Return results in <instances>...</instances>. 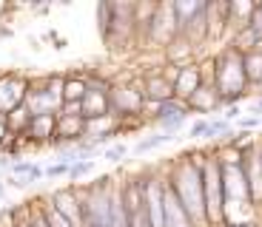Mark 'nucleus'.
<instances>
[{
	"label": "nucleus",
	"mask_w": 262,
	"mask_h": 227,
	"mask_svg": "<svg viewBox=\"0 0 262 227\" xmlns=\"http://www.w3.org/2000/svg\"><path fill=\"white\" fill-rule=\"evenodd\" d=\"M203 156H194V159H185L174 173H171V188L177 190L180 201L185 205L194 227L203 221V227H208V213H205V188H203Z\"/></svg>",
	"instance_id": "1"
},
{
	"label": "nucleus",
	"mask_w": 262,
	"mask_h": 227,
	"mask_svg": "<svg viewBox=\"0 0 262 227\" xmlns=\"http://www.w3.org/2000/svg\"><path fill=\"white\" fill-rule=\"evenodd\" d=\"M248 74H245V54L236 52L231 45L225 54L216 57V77H214V88L220 91V99L223 105H236L239 99L248 94Z\"/></svg>",
	"instance_id": "2"
},
{
	"label": "nucleus",
	"mask_w": 262,
	"mask_h": 227,
	"mask_svg": "<svg viewBox=\"0 0 262 227\" xmlns=\"http://www.w3.org/2000/svg\"><path fill=\"white\" fill-rule=\"evenodd\" d=\"M203 188H205V213H208V227H220L225 221L223 159H205V165H203Z\"/></svg>",
	"instance_id": "3"
},
{
	"label": "nucleus",
	"mask_w": 262,
	"mask_h": 227,
	"mask_svg": "<svg viewBox=\"0 0 262 227\" xmlns=\"http://www.w3.org/2000/svg\"><path fill=\"white\" fill-rule=\"evenodd\" d=\"M52 208H57L74 227H89L85 224V199H77L72 188L57 190V193L52 196Z\"/></svg>",
	"instance_id": "4"
},
{
	"label": "nucleus",
	"mask_w": 262,
	"mask_h": 227,
	"mask_svg": "<svg viewBox=\"0 0 262 227\" xmlns=\"http://www.w3.org/2000/svg\"><path fill=\"white\" fill-rule=\"evenodd\" d=\"M200 88H203V71H200L196 65H180L177 77H174V91H177V97H183V103H188Z\"/></svg>",
	"instance_id": "5"
},
{
	"label": "nucleus",
	"mask_w": 262,
	"mask_h": 227,
	"mask_svg": "<svg viewBox=\"0 0 262 227\" xmlns=\"http://www.w3.org/2000/svg\"><path fill=\"white\" fill-rule=\"evenodd\" d=\"M243 168H245V176H248L251 201H254V205H262V154L256 148L243 156Z\"/></svg>",
	"instance_id": "6"
},
{
	"label": "nucleus",
	"mask_w": 262,
	"mask_h": 227,
	"mask_svg": "<svg viewBox=\"0 0 262 227\" xmlns=\"http://www.w3.org/2000/svg\"><path fill=\"white\" fill-rule=\"evenodd\" d=\"M191 111H200V114H211L214 108H223V99H220V91L214 88V83H205L203 88L196 91L194 97L188 99Z\"/></svg>",
	"instance_id": "7"
},
{
	"label": "nucleus",
	"mask_w": 262,
	"mask_h": 227,
	"mask_svg": "<svg viewBox=\"0 0 262 227\" xmlns=\"http://www.w3.org/2000/svg\"><path fill=\"white\" fill-rule=\"evenodd\" d=\"M145 99H154V105H163V103H171V99L177 97V91H174V83L171 80H165L163 74H157V77H151L148 83H145Z\"/></svg>",
	"instance_id": "8"
},
{
	"label": "nucleus",
	"mask_w": 262,
	"mask_h": 227,
	"mask_svg": "<svg viewBox=\"0 0 262 227\" xmlns=\"http://www.w3.org/2000/svg\"><path fill=\"white\" fill-rule=\"evenodd\" d=\"M26 136L40 139V142H46L49 136H57V117H54V114H46V117H32Z\"/></svg>",
	"instance_id": "9"
},
{
	"label": "nucleus",
	"mask_w": 262,
	"mask_h": 227,
	"mask_svg": "<svg viewBox=\"0 0 262 227\" xmlns=\"http://www.w3.org/2000/svg\"><path fill=\"white\" fill-rule=\"evenodd\" d=\"M85 94H89V80L69 77L63 83V99H66V103H83Z\"/></svg>",
	"instance_id": "10"
},
{
	"label": "nucleus",
	"mask_w": 262,
	"mask_h": 227,
	"mask_svg": "<svg viewBox=\"0 0 262 227\" xmlns=\"http://www.w3.org/2000/svg\"><path fill=\"white\" fill-rule=\"evenodd\" d=\"M245 74H248V83L262 85V52L245 54Z\"/></svg>",
	"instance_id": "11"
},
{
	"label": "nucleus",
	"mask_w": 262,
	"mask_h": 227,
	"mask_svg": "<svg viewBox=\"0 0 262 227\" xmlns=\"http://www.w3.org/2000/svg\"><path fill=\"white\" fill-rule=\"evenodd\" d=\"M40 213H43V219H46V224H49V227H74L72 221L66 219V216L60 213L57 208H52V205H46V208L40 210Z\"/></svg>",
	"instance_id": "12"
},
{
	"label": "nucleus",
	"mask_w": 262,
	"mask_h": 227,
	"mask_svg": "<svg viewBox=\"0 0 262 227\" xmlns=\"http://www.w3.org/2000/svg\"><path fill=\"white\" fill-rule=\"evenodd\" d=\"M171 139H174L171 134H154V136H148V139H143V142H137V145H134V154H145V150L160 148V145L171 142Z\"/></svg>",
	"instance_id": "13"
},
{
	"label": "nucleus",
	"mask_w": 262,
	"mask_h": 227,
	"mask_svg": "<svg viewBox=\"0 0 262 227\" xmlns=\"http://www.w3.org/2000/svg\"><path fill=\"white\" fill-rule=\"evenodd\" d=\"M208 128H211V119H200V122L191 125L188 136L191 139H208Z\"/></svg>",
	"instance_id": "14"
},
{
	"label": "nucleus",
	"mask_w": 262,
	"mask_h": 227,
	"mask_svg": "<svg viewBox=\"0 0 262 227\" xmlns=\"http://www.w3.org/2000/svg\"><path fill=\"white\" fill-rule=\"evenodd\" d=\"M231 122L228 119H211V128H208V139H216L220 134H228Z\"/></svg>",
	"instance_id": "15"
},
{
	"label": "nucleus",
	"mask_w": 262,
	"mask_h": 227,
	"mask_svg": "<svg viewBox=\"0 0 262 227\" xmlns=\"http://www.w3.org/2000/svg\"><path fill=\"white\" fill-rule=\"evenodd\" d=\"M92 168H94V162H92V159H83V162H74V165H72V173H69V176H72V179H80V176H85V173H89Z\"/></svg>",
	"instance_id": "16"
},
{
	"label": "nucleus",
	"mask_w": 262,
	"mask_h": 227,
	"mask_svg": "<svg viewBox=\"0 0 262 227\" xmlns=\"http://www.w3.org/2000/svg\"><path fill=\"white\" fill-rule=\"evenodd\" d=\"M32 170H34V165L26 162V159H23V162H14V165H12V173L17 176V179H29V173H32Z\"/></svg>",
	"instance_id": "17"
},
{
	"label": "nucleus",
	"mask_w": 262,
	"mask_h": 227,
	"mask_svg": "<svg viewBox=\"0 0 262 227\" xmlns=\"http://www.w3.org/2000/svg\"><path fill=\"white\" fill-rule=\"evenodd\" d=\"M103 156L108 159V162H120V159L125 156V145H112V148L103 150Z\"/></svg>",
	"instance_id": "18"
},
{
	"label": "nucleus",
	"mask_w": 262,
	"mask_h": 227,
	"mask_svg": "<svg viewBox=\"0 0 262 227\" xmlns=\"http://www.w3.org/2000/svg\"><path fill=\"white\" fill-rule=\"evenodd\" d=\"M63 173H72V165L69 162H57L46 170V176H63Z\"/></svg>",
	"instance_id": "19"
},
{
	"label": "nucleus",
	"mask_w": 262,
	"mask_h": 227,
	"mask_svg": "<svg viewBox=\"0 0 262 227\" xmlns=\"http://www.w3.org/2000/svg\"><path fill=\"white\" fill-rule=\"evenodd\" d=\"M256 125H262L259 117H245V119H239V128H243V131H251V128H256Z\"/></svg>",
	"instance_id": "20"
},
{
	"label": "nucleus",
	"mask_w": 262,
	"mask_h": 227,
	"mask_svg": "<svg viewBox=\"0 0 262 227\" xmlns=\"http://www.w3.org/2000/svg\"><path fill=\"white\" fill-rule=\"evenodd\" d=\"M185 122V117H174V119H165V122H160L165 128V134H168V131H174V128H180V125Z\"/></svg>",
	"instance_id": "21"
},
{
	"label": "nucleus",
	"mask_w": 262,
	"mask_h": 227,
	"mask_svg": "<svg viewBox=\"0 0 262 227\" xmlns=\"http://www.w3.org/2000/svg\"><path fill=\"white\" fill-rule=\"evenodd\" d=\"M236 117H239V105H231V108H225V117H223V119H228V122H231V119H236Z\"/></svg>",
	"instance_id": "22"
},
{
	"label": "nucleus",
	"mask_w": 262,
	"mask_h": 227,
	"mask_svg": "<svg viewBox=\"0 0 262 227\" xmlns=\"http://www.w3.org/2000/svg\"><path fill=\"white\" fill-rule=\"evenodd\" d=\"M40 176H46V170L40 168V165H34V170L29 173V182H34V179H40Z\"/></svg>",
	"instance_id": "23"
},
{
	"label": "nucleus",
	"mask_w": 262,
	"mask_h": 227,
	"mask_svg": "<svg viewBox=\"0 0 262 227\" xmlns=\"http://www.w3.org/2000/svg\"><path fill=\"white\" fill-rule=\"evenodd\" d=\"M6 136H9V122L6 119H0V142H3Z\"/></svg>",
	"instance_id": "24"
},
{
	"label": "nucleus",
	"mask_w": 262,
	"mask_h": 227,
	"mask_svg": "<svg viewBox=\"0 0 262 227\" xmlns=\"http://www.w3.org/2000/svg\"><path fill=\"white\" fill-rule=\"evenodd\" d=\"M254 114H262V97H259V99H256V103H254Z\"/></svg>",
	"instance_id": "25"
},
{
	"label": "nucleus",
	"mask_w": 262,
	"mask_h": 227,
	"mask_svg": "<svg viewBox=\"0 0 262 227\" xmlns=\"http://www.w3.org/2000/svg\"><path fill=\"white\" fill-rule=\"evenodd\" d=\"M228 227H259L256 221H248V224H228Z\"/></svg>",
	"instance_id": "26"
},
{
	"label": "nucleus",
	"mask_w": 262,
	"mask_h": 227,
	"mask_svg": "<svg viewBox=\"0 0 262 227\" xmlns=\"http://www.w3.org/2000/svg\"><path fill=\"white\" fill-rule=\"evenodd\" d=\"M3 193H6V188H3V182H0V196H3Z\"/></svg>",
	"instance_id": "27"
},
{
	"label": "nucleus",
	"mask_w": 262,
	"mask_h": 227,
	"mask_svg": "<svg viewBox=\"0 0 262 227\" xmlns=\"http://www.w3.org/2000/svg\"><path fill=\"white\" fill-rule=\"evenodd\" d=\"M259 12H262V3H259Z\"/></svg>",
	"instance_id": "28"
},
{
	"label": "nucleus",
	"mask_w": 262,
	"mask_h": 227,
	"mask_svg": "<svg viewBox=\"0 0 262 227\" xmlns=\"http://www.w3.org/2000/svg\"><path fill=\"white\" fill-rule=\"evenodd\" d=\"M259 154H262V148H259Z\"/></svg>",
	"instance_id": "29"
}]
</instances>
